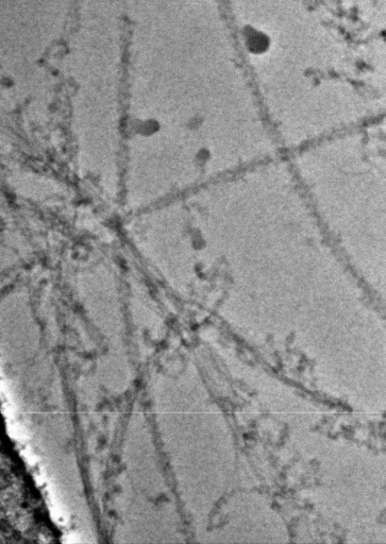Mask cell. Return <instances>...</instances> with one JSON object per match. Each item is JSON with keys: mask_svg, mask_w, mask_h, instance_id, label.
<instances>
[{"mask_svg": "<svg viewBox=\"0 0 386 544\" xmlns=\"http://www.w3.org/2000/svg\"><path fill=\"white\" fill-rule=\"evenodd\" d=\"M245 43L250 52L259 54L264 52L269 45V39L264 33L257 32L254 29H250L244 34Z\"/></svg>", "mask_w": 386, "mask_h": 544, "instance_id": "1", "label": "cell"}]
</instances>
